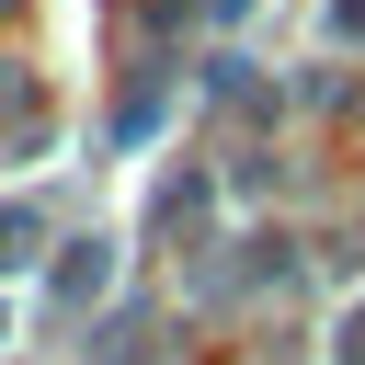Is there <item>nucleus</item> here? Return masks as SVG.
Instances as JSON below:
<instances>
[{"mask_svg":"<svg viewBox=\"0 0 365 365\" xmlns=\"http://www.w3.org/2000/svg\"><path fill=\"white\" fill-rule=\"evenodd\" d=\"M11 251H34V217H23V205H0V262H11Z\"/></svg>","mask_w":365,"mask_h":365,"instance_id":"obj_2","label":"nucleus"},{"mask_svg":"<svg viewBox=\"0 0 365 365\" xmlns=\"http://www.w3.org/2000/svg\"><path fill=\"white\" fill-rule=\"evenodd\" d=\"M91 285H103V251H91V240H80V251H68V262H57V297H68V308H80V297H91Z\"/></svg>","mask_w":365,"mask_h":365,"instance_id":"obj_1","label":"nucleus"}]
</instances>
